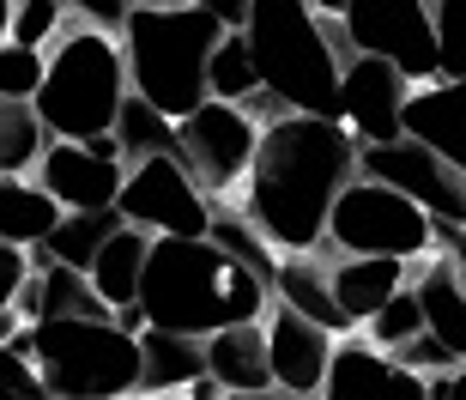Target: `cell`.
<instances>
[{"instance_id":"e575fe53","label":"cell","mask_w":466,"mask_h":400,"mask_svg":"<svg viewBox=\"0 0 466 400\" xmlns=\"http://www.w3.org/2000/svg\"><path fill=\"white\" fill-rule=\"evenodd\" d=\"M61 6H73V13L86 18V25H97V31H121V25H127V0H61Z\"/></svg>"},{"instance_id":"d6a6232c","label":"cell","mask_w":466,"mask_h":400,"mask_svg":"<svg viewBox=\"0 0 466 400\" xmlns=\"http://www.w3.org/2000/svg\"><path fill=\"white\" fill-rule=\"evenodd\" d=\"M394 358H400L406 370H418V376H449V370H461V358H454V352L442 346V340H436L431 328L418 333V340H406V346H400Z\"/></svg>"},{"instance_id":"30bf717a","label":"cell","mask_w":466,"mask_h":400,"mask_svg":"<svg viewBox=\"0 0 466 400\" xmlns=\"http://www.w3.org/2000/svg\"><path fill=\"white\" fill-rule=\"evenodd\" d=\"M358 176H370V182H381V189L418 200V207L442 225V237H461L466 231V176L454 170L449 158H436L431 146H418V139L363 146L358 152Z\"/></svg>"},{"instance_id":"74e56055","label":"cell","mask_w":466,"mask_h":400,"mask_svg":"<svg viewBox=\"0 0 466 400\" xmlns=\"http://www.w3.org/2000/svg\"><path fill=\"white\" fill-rule=\"evenodd\" d=\"M13 6H18V0H0V49L13 43Z\"/></svg>"},{"instance_id":"8d00e7d4","label":"cell","mask_w":466,"mask_h":400,"mask_svg":"<svg viewBox=\"0 0 466 400\" xmlns=\"http://www.w3.org/2000/svg\"><path fill=\"white\" fill-rule=\"evenodd\" d=\"M225 400H321V395H291V388H255V395H225Z\"/></svg>"},{"instance_id":"4dcf8cb0","label":"cell","mask_w":466,"mask_h":400,"mask_svg":"<svg viewBox=\"0 0 466 400\" xmlns=\"http://www.w3.org/2000/svg\"><path fill=\"white\" fill-rule=\"evenodd\" d=\"M431 13H436L442 79H466V0H431Z\"/></svg>"},{"instance_id":"6da1fadb","label":"cell","mask_w":466,"mask_h":400,"mask_svg":"<svg viewBox=\"0 0 466 400\" xmlns=\"http://www.w3.org/2000/svg\"><path fill=\"white\" fill-rule=\"evenodd\" d=\"M358 152L363 146L346 122H321V116L267 122L255 170L242 182L248 225L279 255H315L328 243V219L339 207V194L358 182Z\"/></svg>"},{"instance_id":"4316f807","label":"cell","mask_w":466,"mask_h":400,"mask_svg":"<svg viewBox=\"0 0 466 400\" xmlns=\"http://www.w3.org/2000/svg\"><path fill=\"white\" fill-rule=\"evenodd\" d=\"M212 97L218 104H242V109L260 97V67L242 31H225V43L212 49Z\"/></svg>"},{"instance_id":"b9f144b4","label":"cell","mask_w":466,"mask_h":400,"mask_svg":"<svg viewBox=\"0 0 466 400\" xmlns=\"http://www.w3.org/2000/svg\"><path fill=\"white\" fill-rule=\"evenodd\" d=\"M134 6H170V0H127V13H134Z\"/></svg>"},{"instance_id":"2e32d148","label":"cell","mask_w":466,"mask_h":400,"mask_svg":"<svg viewBox=\"0 0 466 400\" xmlns=\"http://www.w3.org/2000/svg\"><path fill=\"white\" fill-rule=\"evenodd\" d=\"M406 139L431 146L436 158H449L466 176V79H436L418 86L406 104Z\"/></svg>"},{"instance_id":"603a6c76","label":"cell","mask_w":466,"mask_h":400,"mask_svg":"<svg viewBox=\"0 0 466 400\" xmlns=\"http://www.w3.org/2000/svg\"><path fill=\"white\" fill-rule=\"evenodd\" d=\"M146 262H152V237L134 225H121L116 237H109V249L97 255V267H91V285H97V297H104L109 310H139V279H146Z\"/></svg>"},{"instance_id":"836d02e7","label":"cell","mask_w":466,"mask_h":400,"mask_svg":"<svg viewBox=\"0 0 466 400\" xmlns=\"http://www.w3.org/2000/svg\"><path fill=\"white\" fill-rule=\"evenodd\" d=\"M25 279H31V249H13L0 243V315L18 303V292H25Z\"/></svg>"},{"instance_id":"8fae6325","label":"cell","mask_w":466,"mask_h":400,"mask_svg":"<svg viewBox=\"0 0 466 400\" xmlns=\"http://www.w3.org/2000/svg\"><path fill=\"white\" fill-rule=\"evenodd\" d=\"M182 128V164H188V176L200 182L207 194H230L237 182H248V170H255V152H260V134L267 128L255 122V109L242 104H200Z\"/></svg>"},{"instance_id":"52a82bcc","label":"cell","mask_w":466,"mask_h":400,"mask_svg":"<svg viewBox=\"0 0 466 400\" xmlns=\"http://www.w3.org/2000/svg\"><path fill=\"white\" fill-rule=\"evenodd\" d=\"M449 243L442 225H436L431 212L406 200V194L381 189L370 176H358L346 194H339V207L328 219V249L333 255H363V262H431V249Z\"/></svg>"},{"instance_id":"7c38bea8","label":"cell","mask_w":466,"mask_h":400,"mask_svg":"<svg viewBox=\"0 0 466 400\" xmlns=\"http://www.w3.org/2000/svg\"><path fill=\"white\" fill-rule=\"evenodd\" d=\"M412 79L376 55H351L346 86H339V122L358 134V146H388L406 139V104H412Z\"/></svg>"},{"instance_id":"ac0fdd59","label":"cell","mask_w":466,"mask_h":400,"mask_svg":"<svg viewBox=\"0 0 466 400\" xmlns=\"http://www.w3.org/2000/svg\"><path fill=\"white\" fill-rule=\"evenodd\" d=\"M207 376L225 388V395H255V388H273L267 322H242V328L207 333Z\"/></svg>"},{"instance_id":"f1b7e54d","label":"cell","mask_w":466,"mask_h":400,"mask_svg":"<svg viewBox=\"0 0 466 400\" xmlns=\"http://www.w3.org/2000/svg\"><path fill=\"white\" fill-rule=\"evenodd\" d=\"M418 333H424V297H418V285H406L394 303H381L370 315V346H381V352H400Z\"/></svg>"},{"instance_id":"cb8c5ba5","label":"cell","mask_w":466,"mask_h":400,"mask_svg":"<svg viewBox=\"0 0 466 400\" xmlns=\"http://www.w3.org/2000/svg\"><path fill=\"white\" fill-rule=\"evenodd\" d=\"M121 225H127V219H121L116 207H109V212H67V219L49 231V243L36 249V255L55 262V267H79V273H91L97 255L109 249V237H116Z\"/></svg>"},{"instance_id":"5b68a950","label":"cell","mask_w":466,"mask_h":400,"mask_svg":"<svg viewBox=\"0 0 466 400\" xmlns=\"http://www.w3.org/2000/svg\"><path fill=\"white\" fill-rule=\"evenodd\" d=\"M31 358L49 400H134L139 395V333L121 322H36Z\"/></svg>"},{"instance_id":"9a60e30c","label":"cell","mask_w":466,"mask_h":400,"mask_svg":"<svg viewBox=\"0 0 466 400\" xmlns=\"http://www.w3.org/2000/svg\"><path fill=\"white\" fill-rule=\"evenodd\" d=\"M431 376H418L394 358V352L370 346V340H339L333 370L321 383V400H424Z\"/></svg>"},{"instance_id":"1f68e13d","label":"cell","mask_w":466,"mask_h":400,"mask_svg":"<svg viewBox=\"0 0 466 400\" xmlns=\"http://www.w3.org/2000/svg\"><path fill=\"white\" fill-rule=\"evenodd\" d=\"M61 0H18L13 6V43H25V49H49L55 36H61Z\"/></svg>"},{"instance_id":"9c48e42d","label":"cell","mask_w":466,"mask_h":400,"mask_svg":"<svg viewBox=\"0 0 466 400\" xmlns=\"http://www.w3.org/2000/svg\"><path fill=\"white\" fill-rule=\"evenodd\" d=\"M121 219L146 237H212V194L188 176L182 158H152V164H134L127 170V189H121Z\"/></svg>"},{"instance_id":"7bdbcfd3","label":"cell","mask_w":466,"mask_h":400,"mask_svg":"<svg viewBox=\"0 0 466 400\" xmlns=\"http://www.w3.org/2000/svg\"><path fill=\"white\" fill-rule=\"evenodd\" d=\"M0 400H25V395H18V388H0Z\"/></svg>"},{"instance_id":"d4e9b609","label":"cell","mask_w":466,"mask_h":400,"mask_svg":"<svg viewBox=\"0 0 466 400\" xmlns=\"http://www.w3.org/2000/svg\"><path fill=\"white\" fill-rule=\"evenodd\" d=\"M116 139H121V158H127V170L134 164H152V158H182V128L152 109L146 97H127L116 116Z\"/></svg>"},{"instance_id":"60d3db41","label":"cell","mask_w":466,"mask_h":400,"mask_svg":"<svg viewBox=\"0 0 466 400\" xmlns=\"http://www.w3.org/2000/svg\"><path fill=\"white\" fill-rule=\"evenodd\" d=\"M449 388H454V400H466V364H461V370L449 376Z\"/></svg>"},{"instance_id":"5bb4252c","label":"cell","mask_w":466,"mask_h":400,"mask_svg":"<svg viewBox=\"0 0 466 400\" xmlns=\"http://www.w3.org/2000/svg\"><path fill=\"white\" fill-rule=\"evenodd\" d=\"M333 352H339V340H333L328 328H315L309 315L285 310V303H273V310H267V358H273V388H291V395H321V383H328V370H333Z\"/></svg>"},{"instance_id":"4fadbf2b","label":"cell","mask_w":466,"mask_h":400,"mask_svg":"<svg viewBox=\"0 0 466 400\" xmlns=\"http://www.w3.org/2000/svg\"><path fill=\"white\" fill-rule=\"evenodd\" d=\"M36 182L55 194L61 212H109L121 207V189H127V164H109L79 139H49V152L36 164Z\"/></svg>"},{"instance_id":"277c9868","label":"cell","mask_w":466,"mask_h":400,"mask_svg":"<svg viewBox=\"0 0 466 400\" xmlns=\"http://www.w3.org/2000/svg\"><path fill=\"white\" fill-rule=\"evenodd\" d=\"M134 97L127 86V55H121L116 31L79 25L49 49V79L36 91V116L49 128V139H97L116 134L121 104Z\"/></svg>"},{"instance_id":"d590c367","label":"cell","mask_w":466,"mask_h":400,"mask_svg":"<svg viewBox=\"0 0 466 400\" xmlns=\"http://www.w3.org/2000/svg\"><path fill=\"white\" fill-rule=\"evenodd\" d=\"M182 6H194V13L218 18L225 31H242V25H248V13H255V0H182Z\"/></svg>"},{"instance_id":"e0dca14e","label":"cell","mask_w":466,"mask_h":400,"mask_svg":"<svg viewBox=\"0 0 466 400\" xmlns=\"http://www.w3.org/2000/svg\"><path fill=\"white\" fill-rule=\"evenodd\" d=\"M412 273H418L412 262H363V255H339V262L328 267V279H333V297H339L351 333L370 328V315H376L381 303H394V297L412 285Z\"/></svg>"},{"instance_id":"8992f818","label":"cell","mask_w":466,"mask_h":400,"mask_svg":"<svg viewBox=\"0 0 466 400\" xmlns=\"http://www.w3.org/2000/svg\"><path fill=\"white\" fill-rule=\"evenodd\" d=\"M225 279H230V255L212 237H152V262L139 279V315L146 328L164 333H207L225 328Z\"/></svg>"},{"instance_id":"7a4b0ae2","label":"cell","mask_w":466,"mask_h":400,"mask_svg":"<svg viewBox=\"0 0 466 400\" xmlns=\"http://www.w3.org/2000/svg\"><path fill=\"white\" fill-rule=\"evenodd\" d=\"M260 67V91L285 116H321L339 122V86H346V36L339 18H328L315 0H255L242 25Z\"/></svg>"},{"instance_id":"3957f363","label":"cell","mask_w":466,"mask_h":400,"mask_svg":"<svg viewBox=\"0 0 466 400\" xmlns=\"http://www.w3.org/2000/svg\"><path fill=\"white\" fill-rule=\"evenodd\" d=\"M225 43V25L194 13L182 0L170 6H134L121 25L127 86L170 122H188L200 104H212V49Z\"/></svg>"},{"instance_id":"83f0119b","label":"cell","mask_w":466,"mask_h":400,"mask_svg":"<svg viewBox=\"0 0 466 400\" xmlns=\"http://www.w3.org/2000/svg\"><path fill=\"white\" fill-rule=\"evenodd\" d=\"M212 243L225 249L237 267L260 273L267 285H279V262H285V255H273V243L248 225V212H225V207H218V219H212Z\"/></svg>"},{"instance_id":"f546056e","label":"cell","mask_w":466,"mask_h":400,"mask_svg":"<svg viewBox=\"0 0 466 400\" xmlns=\"http://www.w3.org/2000/svg\"><path fill=\"white\" fill-rule=\"evenodd\" d=\"M43 79H49V55L43 49H25V43L0 49V104H36Z\"/></svg>"},{"instance_id":"44dd1931","label":"cell","mask_w":466,"mask_h":400,"mask_svg":"<svg viewBox=\"0 0 466 400\" xmlns=\"http://www.w3.org/2000/svg\"><path fill=\"white\" fill-rule=\"evenodd\" d=\"M418 297H424V328L442 340V346L454 352L466 364V285H461V267H454V255H436V262H418L412 273Z\"/></svg>"},{"instance_id":"ba28073f","label":"cell","mask_w":466,"mask_h":400,"mask_svg":"<svg viewBox=\"0 0 466 400\" xmlns=\"http://www.w3.org/2000/svg\"><path fill=\"white\" fill-rule=\"evenodd\" d=\"M339 36H346L351 55H376V61L400 67L412 86H436L442 79L431 0H351L339 13Z\"/></svg>"},{"instance_id":"7402d4cb","label":"cell","mask_w":466,"mask_h":400,"mask_svg":"<svg viewBox=\"0 0 466 400\" xmlns=\"http://www.w3.org/2000/svg\"><path fill=\"white\" fill-rule=\"evenodd\" d=\"M61 219H67V212L55 207V194L43 189L36 176H0V243L36 255Z\"/></svg>"},{"instance_id":"ab89813d","label":"cell","mask_w":466,"mask_h":400,"mask_svg":"<svg viewBox=\"0 0 466 400\" xmlns=\"http://www.w3.org/2000/svg\"><path fill=\"white\" fill-rule=\"evenodd\" d=\"M315 6H321V13H328V18H339V13H346V6H351V0H315Z\"/></svg>"},{"instance_id":"f35d334b","label":"cell","mask_w":466,"mask_h":400,"mask_svg":"<svg viewBox=\"0 0 466 400\" xmlns=\"http://www.w3.org/2000/svg\"><path fill=\"white\" fill-rule=\"evenodd\" d=\"M449 255H454V267H461V285H466V231L454 237V249H449Z\"/></svg>"},{"instance_id":"ffe728a7","label":"cell","mask_w":466,"mask_h":400,"mask_svg":"<svg viewBox=\"0 0 466 400\" xmlns=\"http://www.w3.org/2000/svg\"><path fill=\"white\" fill-rule=\"evenodd\" d=\"M273 297L285 303V310L309 315L315 328H328L333 340H351V322H346V310H339V297H333V279H328V267L315 262V255H285V262H279Z\"/></svg>"},{"instance_id":"d6986e66","label":"cell","mask_w":466,"mask_h":400,"mask_svg":"<svg viewBox=\"0 0 466 400\" xmlns=\"http://www.w3.org/2000/svg\"><path fill=\"white\" fill-rule=\"evenodd\" d=\"M139 358H146L139 395H188L194 383H207V340L146 328L139 333Z\"/></svg>"},{"instance_id":"484cf974","label":"cell","mask_w":466,"mask_h":400,"mask_svg":"<svg viewBox=\"0 0 466 400\" xmlns=\"http://www.w3.org/2000/svg\"><path fill=\"white\" fill-rule=\"evenodd\" d=\"M43 152H49V128L36 104H0V176H36Z\"/></svg>"}]
</instances>
